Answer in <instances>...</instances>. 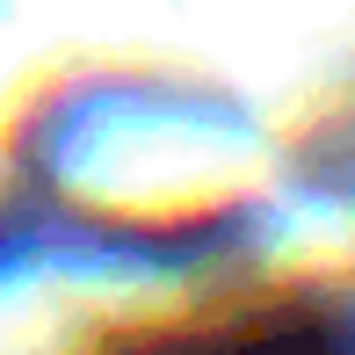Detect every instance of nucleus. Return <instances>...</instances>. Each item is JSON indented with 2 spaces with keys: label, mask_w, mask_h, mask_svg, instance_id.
<instances>
[{
  "label": "nucleus",
  "mask_w": 355,
  "mask_h": 355,
  "mask_svg": "<svg viewBox=\"0 0 355 355\" xmlns=\"http://www.w3.org/2000/svg\"><path fill=\"white\" fill-rule=\"evenodd\" d=\"M196 355H355V334L327 312H268L203 341Z\"/></svg>",
  "instance_id": "f257e3e1"
}]
</instances>
